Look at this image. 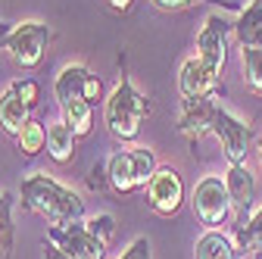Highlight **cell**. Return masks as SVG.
<instances>
[{"mask_svg":"<svg viewBox=\"0 0 262 259\" xmlns=\"http://www.w3.org/2000/svg\"><path fill=\"white\" fill-rule=\"evenodd\" d=\"M19 193H22V206L38 212L47 225H72L84 219V200L72 187L53 181L44 172L25 175L19 184Z\"/></svg>","mask_w":262,"mask_h":259,"instance_id":"1","label":"cell"},{"mask_svg":"<svg viewBox=\"0 0 262 259\" xmlns=\"http://www.w3.org/2000/svg\"><path fill=\"white\" fill-rule=\"evenodd\" d=\"M150 116V100L128 78H122L106 97V128L119 141H135L141 125Z\"/></svg>","mask_w":262,"mask_h":259,"instance_id":"2","label":"cell"},{"mask_svg":"<svg viewBox=\"0 0 262 259\" xmlns=\"http://www.w3.org/2000/svg\"><path fill=\"white\" fill-rule=\"evenodd\" d=\"M156 156L150 147H122L106 159V175L110 184L119 193H135L141 187H147V181L156 172Z\"/></svg>","mask_w":262,"mask_h":259,"instance_id":"3","label":"cell"},{"mask_svg":"<svg viewBox=\"0 0 262 259\" xmlns=\"http://www.w3.org/2000/svg\"><path fill=\"white\" fill-rule=\"evenodd\" d=\"M50 38H53V35H50V28H47L44 22H19V25L10 28V35L4 38L0 50H7L16 66L35 69V66H41Z\"/></svg>","mask_w":262,"mask_h":259,"instance_id":"4","label":"cell"},{"mask_svg":"<svg viewBox=\"0 0 262 259\" xmlns=\"http://www.w3.org/2000/svg\"><path fill=\"white\" fill-rule=\"evenodd\" d=\"M190 206H193L196 219H200V225H206L209 231H219L228 222V215L234 212L225 178H219V175H206V178L196 181V187L190 193Z\"/></svg>","mask_w":262,"mask_h":259,"instance_id":"5","label":"cell"},{"mask_svg":"<svg viewBox=\"0 0 262 259\" xmlns=\"http://www.w3.org/2000/svg\"><path fill=\"white\" fill-rule=\"evenodd\" d=\"M144 197H147V206L156 215L172 219V215H178V209L184 203V181L172 166H159L153 172V178L147 181V187H144Z\"/></svg>","mask_w":262,"mask_h":259,"instance_id":"6","label":"cell"},{"mask_svg":"<svg viewBox=\"0 0 262 259\" xmlns=\"http://www.w3.org/2000/svg\"><path fill=\"white\" fill-rule=\"evenodd\" d=\"M47 241H53L66 256L72 259H103L106 247L97 234L88 231L84 222H72V225H50L47 228Z\"/></svg>","mask_w":262,"mask_h":259,"instance_id":"7","label":"cell"},{"mask_svg":"<svg viewBox=\"0 0 262 259\" xmlns=\"http://www.w3.org/2000/svg\"><path fill=\"white\" fill-rule=\"evenodd\" d=\"M212 135L222 144V153L228 156V163H247V153H250V141L253 132L244 119H237L231 110H215V122H212Z\"/></svg>","mask_w":262,"mask_h":259,"instance_id":"8","label":"cell"},{"mask_svg":"<svg viewBox=\"0 0 262 259\" xmlns=\"http://www.w3.org/2000/svg\"><path fill=\"white\" fill-rule=\"evenodd\" d=\"M234 25H228L219 13H209L200 35H196V59H203L212 72L222 75L225 59H228V31Z\"/></svg>","mask_w":262,"mask_h":259,"instance_id":"9","label":"cell"},{"mask_svg":"<svg viewBox=\"0 0 262 259\" xmlns=\"http://www.w3.org/2000/svg\"><path fill=\"white\" fill-rule=\"evenodd\" d=\"M219 88V72H212L203 59H187L181 72H178V94L181 103H193V100H206Z\"/></svg>","mask_w":262,"mask_h":259,"instance_id":"10","label":"cell"},{"mask_svg":"<svg viewBox=\"0 0 262 259\" xmlns=\"http://www.w3.org/2000/svg\"><path fill=\"white\" fill-rule=\"evenodd\" d=\"M225 187H228V197H231V206L237 212V222H247V212H250L253 197H256V181H253V172L247 169V163H231L228 166Z\"/></svg>","mask_w":262,"mask_h":259,"instance_id":"11","label":"cell"},{"mask_svg":"<svg viewBox=\"0 0 262 259\" xmlns=\"http://www.w3.org/2000/svg\"><path fill=\"white\" fill-rule=\"evenodd\" d=\"M215 103L209 100H193V103H181V122H178V128H181V135L184 138H190V141H200L203 135H209L212 132V122H215Z\"/></svg>","mask_w":262,"mask_h":259,"instance_id":"12","label":"cell"},{"mask_svg":"<svg viewBox=\"0 0 262 259\" xmlns=\"http://www.w3.org/2000/svg\"><path fill=\"white\" fill-rule=\"evenodd\" d=\"M234 38L244 50H262V0H250L234 22Z\"/></svg>","mask_w":262,"mask_h":259,"instance_id":"13","label":"cell"},{"mask_svg":"<svg viewBox=\"0 0 262 259\" xmlns=\"http://www.w3.org/2000/svg\"><path fill=\"white\" fill-rule=\"evenodd\" d=\"M28 113H31V106L19 97V91L13 84L0 94V132H4V135L16 138L22 132V125L28 122Z\"/></svg>","mask_w":262,"mask_h":259,"instance_id":"14","label":"cell"},{"mask_svg":"<svg viewBox=\"0 0 262 259\" xmlns=\"http://www.w3.org/2000/svg\"><path fill=\"white\" fill-rule=\"evenodd\" d=\"M88 72L84 66H66L56 81H53V94H56V103L66 106L72 100H84V81H88Z\"/></svg>","mask_w":262,"mask_h":259,"instance_id":"15","label":"cell"},{"mask_svg":"<svg viewBox=\"0 0 262 259\" xmlns=\"http://www.w3.org/2000/svg\"><path fill=\"white\" fill-rule=\"evenodd\" d=\"M75 141H78V135L66 125V119L47 125V153L56 159V163H69L75 156Z\"/></svg>","mask_w":262,"mask_h":259,"instance_id":"16","label":"cell"},{"mask_svg":"<svg viewBox=\"0 0 262 259\" xmlns=\"http://www.w3.org/2000/svg\"><path fill=\"white\" fill-rule=\"evenodd\" d=\"M193 259H237L234 241L225 238L222 231H206L193 244Z\"/></svg>","mask_w":262,"mask_h":259,"instance_id":"17","label":"cell"},{"mask_svg":"<svg viewBox=\"0 0 262 259\" xmlns=\"http://www.w3.org/2000/svg\"><path fill=\"white\" fill-rule=\"evenodd\" d=\"M62 119H66V125H69L78 138H84V135H91V128H94V106L88 100H72V103L62 106Z\"/></svg>","mask_w":262,"mask_h":259,"instance_id":"18","label":"cell"},{"mask_svg":"<svg viewBox=\"0 0 262 259\" xmlns=\"http://www.w3.org/2000/svg\"><path fill=\"white\" fill-rule=\"evenodd\" d=\"M16 144H19V153L22 156H38L44 147H47V128L35 119H28L22 125V132L16 135Z\"/></svg>","mask_w":262,"mask_h":259,"instance_id":"19","label":"cell"},{"mask_svg":"<svg viewBox=\"0 0 262 259\" xmlns=\"http://www.w3.org/2000/svg\"><path fill=\"white\" fill-rule=\"evenodd\" d=\"M237 244L241 250H250L253 256L262 253V209L253 212L247 222H237Z\"/></svg>","mask_w":262,"mask_h":259,"instance_id":"20","label":"cell"},{"mask_svg":"<svg viewBox=\"0 0 262 259\" xmlns=\"http://www.w3.org/2000/svg\"><path fill=\"white\" fill-rule=\"evenodd\" d=\"M244 78L247 88L262 97V50H244Z\"/></svg>","mask_w":262,"mask_h":259,"instance_id":"21","label":"cell"},{"mask_svg":"<svg viewBox=\"0 0 262 259\" xmlns=\"http://www.w3.org/2000/svg\"><path fill=\"white\" fill-rule=\"evenodd\" d=\"M0 250L4 256L13 253V203L7 193H0Z\"/></svg>","mask_w":262,"mask_h":259,"instance_id":"22","label":"cell"},{"mask_svg":"<svg viewBox=\"0 0 262 259\" xmlns=\"http://www.w3.org/2000/svg\"><path fill=\"white\" fill-rule=\"evenodd\" d=\"M84 225H88V231H91V234H97L103 244H110V241H113V234H116V219H113L110 212L91 215V219H84Z\"/></svg>","mask_w":262,"mask_h":259,"instance_id":"23","label":"cell"},{"mask_svg":"<svg viewBox=\"0 0 262 259\" xmlns=\"http://www.w3.org/2000/svg\"><path fill=\"white\" fill-rule=\"evenodd\" d=\"M13 88L19 91V97L28 106H38L41 103V84L35 78H19V81H13Z\"/></svg>","mask_w":262,"mask_h":259,"instance_id":"24","label":"cell"},{"mask_svg":"<svg viewBox=\"0 0 262 259\" xmlns=\"http://www.w3.org/2000/svg\"><path fill=\"white\" fill-rule=\"evenodd\" d=\"M119 259H153V250H150V241L147 238H135L128 244V250L119 256Z\"/></svg>","mask_w":262,"mask_h":259,"instance_id":"25","label":"cell"},{"mask_svg":"<svg viewBox=\"0 0 262 259\" xmlns=\"http://www.w3.org/2000/svg\"><path fill=\"white\" fill-rule=\"evenodd\" d=\"M156 10H166V13H181V10H190L196 4H209V0H150Z\"/></svg>","mask_w":262,"mask_h":259,"instance_id":"26","label":"cell"},{"mask_svg":"<svg viewBox=\"0 0 262 259\" xmlns=\"http://www.w3.org/2000/svg\"><path fill=\"white\" fill-rule=\"evenodd\" d=\"M84 100H88L91 106L103 100V81L97 78L94 72H88V81H84Z\"/></svg>","mask_w":262,"mask_h":259,"instance_id":"27","label":"cell"},{"mask_svg":"<svg viewBox=\"0 0 262 259\" xmlns=\"http://www.w3.org/2000/svg\"><path fill=\"white\" fill-rule=\"evenodd\" d=\"M44 259H72V256H66L53 241H44Z\"/></svg>","mask_w":262,"mask_h":259,"instance_id":"28","label":"cell"},{"mask_svg":"<svg viewBox=\"0 0 262 259\" xmlns=\"http://www.w3.org/2000/svg\"><path fill=\"white\" fill-rule=\"evenodd\" d=\"M106 4L116 10V13H128L131 10V4H135V0H106Z\"/></svg>","mask_w":262,"mask_h":259,"instance_id":"29","label":"cell"},{"mask_svg":"<svg viewBox=\"0 0 262 259\" xmlns=\"http://www.w3.org/2000/svg\"><path fill=\"white\" fill-rule=\"evenodd\" d=\"M256 156H259V169H262V138H259V144H256Z\"/></svg>","mask_w":262,"mask_h":259,"instance_id":"30","label":"cell"},{"mask_svg":"<svg viewBox=\"0 0 262 259\" xmlns=\"http://www.w3.org/2000/svg\"><path fill=\"white\" fill-rule=\"evenodd\" d=\"M256 259H262V253H256Z\"/></svg>","mask_w":262,"mask_h":259,"instance_id":"31","label":"cell"}]
</instances>
